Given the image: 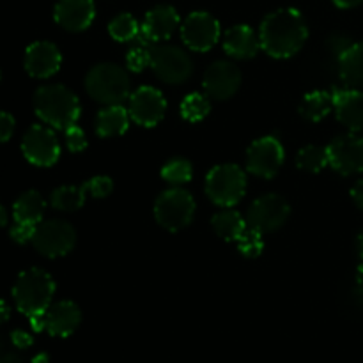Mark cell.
I'll return each instance as SVG.
<instances>
[{"instance_id": "cell-32", "label": "cell", "mask_w": 363, "mask_h": 363, "mask_svg": "<svg viewBox=\"0 0 363 363\" xmlns=\"http://www.w3.org/2000/svg\"><path fill=\"white\" fill-rule=\"evenodd\" d=\"M194 176V167L188 160L184 158H174L167 162L162 169V177L167 183L174 184V186H181V184L188 183Z\"/></svg>"}, {"instance_id": "cell-45", "label": "cell", "mask_w": 363, "mask_h": 363, "mask_svg": "<svg viewBox=\"0 0 363 363\" xmlns=\"http://www.w3.org/2000/svg\"><path fill=\"white\" fill-rule=\"evenodd\" d=\"M7 222H9V216H7L6 208H4V206L0 204V227H6Z\"/></svg>"}, {"instance_id": "cell-41", "label": "cell", "mask_w": 363, "mask_h": 363, "mask_svg": "<svg viewBox=\"0 0 363 363\" xmlns=\"http://www.w3.org/2000/svg\"><path fill=\"white\" fill-rule=\"evenodd\" d=\"M30 326L34 328V332H43L45 330V314H35L30 315Z\"/></svg>"}, {"instance_id": "cell-48", "label": "cell", "mask_w": 363, "mask_h": 363, "mask_svg": "<svg viewBox=\"0 0 363 363\" xmlns=\"http://www.w3.org/2000/svg\"><path fill=\"white\" fill-rule=\"evenodd\" d=\"M358 250H360L362 261H363V230L360 233V236H358Z\"/></svg>"}, {"instance_id": "cell-1", "label": "cell", "mask_w": 363, "mask_h": 363, "mask_svg": "<svg viewBox=\"0 0 363 363\" xmlns=\"http://www.w3.org/2000/svg\"><path fill=\"white\" fill-rule=\"evenodd\" d=\"M308 27L303 14L293 7L269 13L259 28V43L273 59H289L305 46Z\"/></svg>"}, {"instance_id": "cell-7", "label": "cell", "mask_w": 363, "mask_h": 363, "mask_svg": "<svg viewBox=\"0 0 363 363\" xmlns=\"http://www.w3.org/2000/svg\"><path fill=\"white\" fill-rule=\"evenodd\" d=\"M151 67L156 77L169 85L184 84L194 73L190 55L174 45H152Z\"/></svg>"}, {"instance_id": "cell-39", "label": "cell", "mask_w": 363, "mask_h": 363, "mask_svg": "<svg viewBox=\"0 0 363 363\" xmlns=\"http://www.w3.org/2000/svg\"><path fill=\"white\" fill-rule=\"evenodd\" d=\"M11 340H13L14 346L20 347V350H25V347L32 346L30 333L23 332V330H14V332L11 333Z\"/></svg>"}, {"instance_id": "cell-18", "label": "cell", "mask_w": 363, "mask_h": 363, "mask_svg": "<svg viewBox=\"0 0 363 363\" xmlns=\"http://www.w3.org/2000/svg\"><path fill=\"white\" fill-rule=\"evenodd\" d=\"M82 323V312L69 300L57 301L45 312V330L52 337H69Z\"/></svg>"}, {"instance_id": "cell-35", "label": "cell", "mask_w": 363, "mask_h": 363, "mask_svg": "<svg viewBox=\"0 0 363 363\" xmlns=\"http://www.w3.org/2000/svg\"><path fill=\"white\" fill-rule=\"evenodd\" d=\"M66 145L71 152H82L87 147V137H85V131L82 128H78L77 124L71 128H67L66 131Z\"/></svg>"}, {"instance_id": "cell-27", "label": "cell", "mask_w": 363, "mask_h": 363, "mask_svg": "<svg viewBox=\"0 0 363 363\" xmlns=\"http://www.w3.org/2000/svg\"><path fill=\"white\" fill-rule=\"evenodd\" d=\"M87 186H59L50 195V204L59 211H77L87 201Z\"/></svg>"}, {"instance_id": "cell-19", "label": "cell", "mask_w": 363, "mask_h": 363, "mask_svg": "<svg viewBox=\"0 0 363 363\" xmlns=\"http://www.w3.org/2000/svg\"><path fill=\"white\" fill-rule=\"evenodd\" d=\"M179 23V14L172 6H156L145 14L140 34L151 43H162L172 38Z\"/></svg>"}, {"instance_id": "cell-25", "label": "cell", "mask_w": 363, "mask_h": 363, "mask_svg": "<svg viewBox=\"0 0 363 363\" xmlns=\"http://www.w3.org/2000/svg\"><path fill=\"white\" fill-rule=\"evenodd\" d=\"M211 227L218 238L225 241H238L248 227L247 218L240 211L223 208L211 218Z\"/></svg>"}, {"instance_id": "cell-33", "label": "cell", "mask_w": 363, "mask_h": 363, "mask_svg": "<svg viewBox=\"0 0 363 363\" xmlns=\"http://www.w3.org/2000/svg\"><path fill=\"white\" fill-rule=\"evenodd\" d=\"M238 243V250L241 252V255L248 259L259 257L264 250V240H262V233H259L257 229L248 225L245 229V233L241 234L240 240L236 241Z\"/></svg>"}, {"instance_id": "cell-6", "label": "cell", "mask_w": 363, "mask_h": 363, "mask_svg": "<svg viewBox=\"0 0 363 363\" xmlns=\"http://www.w3.org/2000/svg\"><path fill=\"white\" fill-rule=\"evenodd\" d=\"M195 201L188 190L174 186L163 191L155 202V218L163 229L179 233L188 227L195 215Z\"/></svg>"}, {"instance_id": "cell-22", "label": "cell", "mask_w": 363, "mask_h": 363, "mask_svg": "<svg viewBox=\"0 0 363 363\" xmlns=\"http://www.w3.org/2000/svg\"><path fill=\"white\" fill-rule=\"evenodd\" d=\"M339 73L350 89H363V41L353 43L339 57Z\"/></svg>"}, {"instance_id": "cell-9", "label": "cell", "mask_w": 363, "mask_h": 363, "mask_svg": "<svg viewBox=\"0 0 363 363\" xmlns=\"http://www.w3.org/2000/svg\"><path fill=\"white\" fill-rule=\"evenodd\" d=\"M291 215L289 202L277 194H266L255 199L247 213V223L259 233H275Z\"/></svg>"}, {"instance_id": "cell-29", "label": "cell", "mask_w": 363, "mask_h": 363, "mask_svg": "<svg viewBox=\"0 0 363 363\" xmlns=\"http://www.w3.org/2000/svg\"><path fill=\"white\" fill-rule=\"evenodd\" d=\"M296 165L305 172H321L325 167H328V151L321 145H305L300 149L296 156Z\"/></svg>"}, {"instance_id": "cell-4", "label": "cell", "mask_w": 363, "mask_h": 363, "mask_svg": "<svg viewBox=\"0 0 363 363\" xmlns=\"http://www.w3.org/2000/svg\"><path fill=\"white\" fill-rule=\"evenodd\" d=\"M85 91L99 105H121L130 98V77L119 64H96L85 77Z\"/></svg>"}, {"instance_id": "cell-49", "label": "cell", "mask_w": 363, "mask_h": 363, "mask_svg": "<svg viewBox=\"0 0 363 363\" xmlns=\"http://www.w3.org/2000/svg\"><path fill=\"white\" fill-rule=\"evenodd\" d=\"M0 78H2V74H0Z\"/></svg>"}, {"instance_id": "cell-24", "label": "cell", "mask_w": 363, "mask_h": 363, "mask_svg": "<svg viewBox=\"0 0 363 363\" xmlns=\"http://www.w3.org/2000/svg\"><path fill=\"white\" fill-rule=\"evenodd\" d=\"M46 202L41 197V194L35 190H28L21 194L16 199L13 206V216L14 222L27 223V225H38L43 222V215H45Z\"/></svg>"}, {"instance_id": "cell-44", "label": "cell", "mask_w": 363, "mask_h": 363, "mask_svg": "<svg viewBox=\"0 0 363 363\" xmlns=\"http://www.w3.org/2000/svg\"><path fill=\"white\" fill-rule=\"evenodd\" d=\"M0 363H21V358L16 353H6L0 358Z\"/></svg>"}, {"instance_id": "cell-13", "label": "cell", "mask_w": 363, "mask_h": 363, "mask_svg": "<svg viewBox=\"0 0 363 363\" xmlns=\"http://www.w3.org/2000/svg\"><path fill=\"white\" fill-rule=\"evenodd\" d=\"M328 151V163L335 172L353 176L363 172V137L354 133L340 135L333 138Z\"/></svg>"}, {"instance_id": "cell-42", "label": "cell", "mask_w": 363, "mask_h": 363, "mask_svg": "<svg viewBox=\"0 0 363 363\" xmlns=\"http://www.w3.org/2000/svg\"><path fill=\"white\" fill-rule=\"evenodd\" d=\"M333 4L340 9H353V7L362 6L363 0H333Z\"/></svg>"}, {"instance_id": "cell-8", "label": "cell", "mask_w": 363, "mask_h": 363, "mask_svg": "<svg viewBox=\"0 0 363 363\" xmlns=\"http://www.w3.org/2000/svg\"><path fill=\"white\" fill-rule=\"evenodd\" d=\"M32 245L41 255L48 259L62 257L74 248L77 230L64 220H46L35 225Z\"/></svg>"}, {"instance_id": "cell-46", "label": "cell", "mask_w": 363, "mask_h": 363, "mask_svg": "<svg viewBox=\"0 0 363 363\" xmlns=\"http://www.w3.org/2000/svg\"><path fill=\"white\" fill-rule=\"evenodd\" d=\"M357 280H358V286H360V289H363V261H362V264L358 266Z\"/></svg>"}, {"instance_id": "cell-30", "label": "cell", "mask_w": 363, "mask_h": 363, "mask_svg": "<svg viewBox=\"0 0 363 363\" xmlns=\"http://www.w3.org/2000/svg\"><path fill=\"white\" fill-rule=\"evenodd\" d=\"M209 112H211V101L208 94H202V92H191L181 103V116L190 123L206 119Z\"/></svg>"}, {"instance_id": "cell-23", "label": "cell", "mask_w": 363, "mask_h": 363, "mask_svg": "<svg viewBox=\"0 0 363 363\" xmlns=\"http://www.w3.org/2000/svg\"><path fill=\"white\" fill-rule=\"evenodd\" d=\"M130 112L123 105L105 106L96 117V133L103 138L119 137L130 126Z\"/></svg>"}, {"instance_id": "cell-16", "label": "cell", "mask_w": 363, "mask_h": 363, "mask_svg": "<svg viewBox=\"0 0 363 363\" xmlns=\"http://www.w3.org/2000/svg\"><path fill=\"white\" fill-rule=\"evenodd\" d=\"M60 64H62L60 50L50 41H35L25 50V71L39 80L53 77L60 69Z\"/></svg>"}, {"instance_id": "cell-43", "label": "cell", "mask_w": 363, "mask_h": 363, "mask_svg": "<svg viewBox=\"0 0 363 363\" xmlns=\"http://www.w3.org/2000/svg\"><path fill=\"white\" fill-rule=\"evenodd\" d=\"M9 315H11L9 305H7L4 300H0V325L7 321V319H9Z\"/></svg>"}, {"instance_id": "cell-10", "label": "cell", "mask_w": 363, "mask_h": 363, "mask_svg": "<svg viewBox=\"0 0 363 363\" xmlns=\"http://www.w3.org/2000/svg\"><path fill=\"white\" fill-rule=\"evenodd\" d=\"M286 151L275 137H261L247 151V170L262 179H272L282 169Z\"/></svg>"}, {"instance_id": "cell-3", "label": "cell", "mask_w": 363, "mask_h": 363, "mask_svg": "<svg viewBox=\"0 0 363 363\" xmlns=\"http://www.w3.org/2000/svg\"><path fill=\"white\" fill-rule=\"evenodd\" d=\"M55 294V282L45 269L30 268L18 275L13 286V300L16 308L27 318L35 314H45L52 305Z\"/></svg>"}, {"instance_id": "cell-5", "label": "cell", "mask_w": 363, "mask_h": 363, "mask_svg": "<svg viewBox=\"0 0 363 363\" xmlns=\"http://www.w3.org/2000/svg\"><path fill=\"white\" fill-rule=\"evenodd\" d=\"M247 194V174L234 163H223L206 176V195L220 208H233Z\"/></svg>"}, {"instance_id": "cell-21", "label": "cell", "mask_w": 363, "mask_h": 363, "mask_svg": "<svg viewBox=\"0 0 363 363\" xmlns=\"http://www.w3.org/2000/svg\"><path fill=\"white\" fill-rule=\"evenodd\" d=\"M259 48H261L259 34H255L254 28L248 25H234L223 35V50L234 59H254Z\"/></svg>"}, {"instance_id": "cell-47", "label": "cell", "mask_w": 363, "mask_h": 363, "mask_svg": "<svg viewBox=\"0 0 363 363\" xmlns=\"http://www.w3.org/2000/svg\"><path fill=\"white\" fill-rule=\"evenodd\" d=\"M32 363H50V360H48V354H45V353L38 354V357H35L34 360H32Z\"/></svg>"}, {"instance_id": "cell-17", "label": "cell", "mask_w": 363, "mask_h": 363, "mask_svg": "<svg viewBox=\"0 0 363 363\" xmlns=\"http://www.w3.org/2000/svg\"><path fill=\"white\" fill-rule=\"evenodd\" d=\"M96 16L92 0H59L53 11L57 23L69 32H82L91 27Z\"/></svg>"}, {"instance_id": "cell-28", "label": "cell", "mask_w": 363, "mask_h": 363, "mask_svg": "<svg viewBox=\"0 0 363 363\" xmlns=\"http://www.w3.org/2000/svg\"><path fill=\"white\" fill-rule=\"evenodd\" d=\"M142 25H138V21L135 20V16L131 14L123 13L117 14L112 21L108 23V34L112 35V39L119 43H130L140 35Z\"/></svg>"}, {"instance_id": "cell-38", "label": "cell", "mask_w": 363, "mask_h": 363, "mask_svg": "<svg viewBox=\"0 0 363 363\" xmlns=\"http://www.w3.org/2000/svg\"><path fill=\"white\" fill-rule=\"evenodd\" d=\"M14 117L7 112H0V142H7L14 133Z\"/></svg>"}, {"instance_id": "cell-31", "label": "cell", "mask_w": 363, "mask_h": 363, "mask_svg": "<svg viewBox=\"0 0 363 363\" xmlns=\"http://www.w3.org/2000/svg\"><path fill=\"white\" fill-rule=\"evenodd\" d=\"M152 45H156V43H151L142 34L138 35V38L135 39L133 48L128 52V57H126L128 69L133 71V73H142L145 67H151Z\"/></svg>"}, {"instance_id": "cell-36", "label": "cell", "mask_w": 363, "mask_h": 363, "mask_svg": "<svg viewBox=\"0 0 363 363\" xmlns=\"http://www.w3.org/2000/svg\"><path fill=\"white\" fill-rule=\"evenodd\" d=\"M34 230H35L34 225H27V223L14 222V225L11 227L9 234H11V238H13L14 243L25 245V243H30V241H32Z\"/></svg>"}, {"instance_id": "cell-15", "label": "cell", "mask_w": 363, "mask_h": 363, "mask_svg": "<svg viewBox=\"0 0 363 363\" xmlns=\"http://www.w3.org/2000/svg\"><path fill=\"white\" fill-rule=\"evenodd\" d=\"M206 94L213 99H229L240 91L241 87V71L230 60H216L206 69L202 78Z\"/></svg>"}, {"instance_id": "cell-2", "label": "cell", "mask_w": 363, "mask_h": 363, "mask_svg": "<svg viewBox=\"0 0 363 363\" xmlns=\"http://www.w3.org/2000/svg\"><path fill=\"white\" fill-rule=\"evenodd\" d=\"M35 116L53 130L66 131L80 117V101L77 94L60 84L43 85L34 94Z\"/></svg>"}, {"instance_id": "cell-34", "label": "cell", "mask_w": 363, "mask_h": 363, "mask_svg": "<svg viewBox=\"0 0 363 363\" xmlns=\"http://www.w3.org/2000/svg\"><path fill=\"white\" fill-rule=\"evenodd\" d=\"M85 186H87L89 195H92L96 199H105L112 194L113 181L108 176H96L85 181Z\"/></svg>"}, {"instance_id": "cell-37", "label": "cell", "mask_w": 363, "mask_h": 363, "mask_svg": "<svg viewBox=\"0 0 363 363\" xmlns=\"http://www.w3.org/2000/svg\"><path fill=\"white\" fill-rule=\"evenodd\" d=\"M351 45H353V43L350 41V38H347V35H344V34H340V32H337V34H332L328 38V41H326V46L330 48V52L335 53L337 57L342 55V53L346 52V50L350 48Z\"/></svg>"}, {"instance_id": "cell-20", "label": "cell", "mask_w": 363, "mask_h": 363, "mask_svg": "<svg viewBox=\"0 0 363 363\" xmlns=\"http://www.w3.org/2000/svg\"><path fill=\"white\" fill-rule=\"evenodd\" d=\"M333 110L337 119L353 133L363 131V91L360 89H342L333 91Z\"/></svg>"}, {"instance_id": "cell-12", "label": "cell", "mask_w": 363, "mask_h": 363, "mask_svg": "<svg viewBox=\"0 0 363 363\" xmlns=\"http://www.w3.org/2000/svg\"><path fill=\"white\" fill-rule=\"evenodd\" d=\"M220 35L218 20L206 11L188 14L181 25V38L191 52H208L218 43Z\"/></svg>"}, {"instance_id": "cell-11", "label": "cell", "mask_w": 363, "mask_h": 363, "mask_svg": "<svg viewBox=\"0 0 363 363\" xmlns=\"http://www.w3.org/2000/svg\"><path fill=\"white\" fill-rule=\"evenodd\" d=\"M21 152L35 167H52L60 156V144L50 126L34 124L21 140Z\"/></svg>"}, {"instance_id": "cell-26", "label": "cell", "mask_w": 363, "mask_h": 363, "mask_svg": "<svg viewBox=\"0 0 363 363\" xmlns=\"http://www.w3.org/2000/svg\"><path fill=\"white\" fill-rule=\"evenodd\" d=\"M333 110V92H308L300 103V116L311 123H319Z\"/></svg>"}, {"instance_id": "cell-40", "label": "cell", "mask_w": 363, "mask_h": 363, "mask_svg": "<svg viewBox=\"0 0 363 363\" xmlns=\"http://www.w3.org/2000/svg\"><path fill=\"white\" fill-rule=\"evenodd\" d=\"M351 197H353L354 204L363 211V179L358 181V183L351 188Z\"/></svg>"}, {"instance_id": "cell-14", "label": "cell", "mask_w": 363, "mask_h": 363, "mask_svg": "<svg viewBox=\"0 0 363 363\" xmlns=\"http://www.w3.org/2000/svg\"><path fill=\"white\" fill-rule=\"evenodd\" d=\"M128 112L133 123L152 128L165 117L167 101L162 92L155 87H140L130 94Z\"/></svg>"}]
</instances>
